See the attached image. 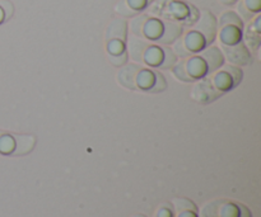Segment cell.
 <instances>
[{
  "label": "cell",
  "instance_id": "d6986e66",
  "mask_svg": "<svg viewBox=\"0 0 261 217\" xmlns=\"http://www.w3.org/2000/svg\"><path fill=\"white\" fill-rule=\"evenodd\" d=\"M224 201H213L204 206L200 211V217H219V211L221 206L223 205Z\"/></svg>",
  "mask_w": 261,
  "mask_h": 217
},
{
  "label": "cell",
  "instance_id": "836d02e7",
  "mask_svg": "<svg viewBox=\"0 0 261 217\" xmlns=\"http://www.w3.org/2000/svg\"><path fill=\"white\" fill-rule=\"evenodd\" d=\"M245 4V7L249 10H251L252 13H259L261 8V0H242Z\"/></svg>",
  "mask_w": 261,
  "mask_h": 217
},
{
  "label": "cell",
  "instance_id": "484cf974",
  "mask_svg": "<svg viewBox=\"0 0 261 217\" xmlns=\"http://www.w3.org/2000/svg\"><path fill=\"white\" fill-rule=\"evenodd\" d=\"M126 51V46L125 42L120 40H110L107 43V52L109 55H120V53Z\"/></svg>",
  "mask_w": 261,
  "mask_h": 217
},
{
  "label": "cell",
  "instance_id": "8d00e7d4",
  "mask_svg": "<svg viewBox=\"0 0 261 217\" xmlns=\"http://www.w3.org/2000/svg\"><path fill=\"white\" fill-rule=\"evenodd\" d=\"M178 217H198L195 212L193 211H184V212L178 213Z\"/></svg>",
  "mask_w": 261,
  "mask_h": 217
},
{
  "label": "cell",
  "instance_id": "8992f818",
  "mask_svg": "<svg viewBox=\"0 0 261 217\" xmlns=\"http://www.w3.org/2000/svg\"><path fill=\"white\" fill-rule=\"evenodd\" d=\"M209 80H211L212 85L217 89L221 93H227V91H231L232 89H234L233 79L231 78V75L228 74V71L224 70L223 68H221L219 70L214 71L213 74H211V76L208 75Z\"/></svg>",
  "mask_w": 261,
  "mask_h": 217
},
{
  "label": "cell",
  "instance_id": "d4e9b609",
  "mask_svg": "<svg viewBox=\"0 0 261 217\" xmlns=\"http://www.w3.org/2000/svg\"><path fill=\"white\" fill-rule=\"evenodd\" d=\"M173 206H175L177 213L184 212V211H193V212H196V206L191 201L186 200V198H176V200H173Z\"/></svg>",
  "mask_w": 261,
  "mask_h": 217
},
{
  "label": "cell",
  "instance_id": "e0dca14e",
  "mask_svg": "<svg viewBox=\"0 0 261 217\" xmlns=\"http://www.w3.org/2000/svg\"><path fill=\"white\" fill-rule=\"evenodd\" d=\"M226 25H236V27L244 29V20L240 18V15L236 12H224L219 19V27H226Z\"/></svg>",
  "mask_w": 261,
  "mask_h": 217
},
{
  "label": "cell",
  "instance_id": "ac0fdd59",
  "mask_svg": "<svg viewBox=\"0 0 261 217\" xmlns=\"http://www.w3.org/2000/svg\"><path fill=\"white\" fill-rule=\"evenodd\" d=\"M245 41L247 43V47H250L251 50L257 51L260 47V33L257 32L254 28V25H249L245 32Z\"/></svg>",
  "mask_w": 261,
  "mask_h": 217
},
{
  "label": "cell",
  "instance_id": "f35d334b",
  "mask_svg": "<svg viewBox=\"0 0 261 217\" xmlns=\"http://www.w3.org/2000/svg\"><path fill=\"white\" fill-rule=\"evenodd\" d=\"M221 3H223V4H226V5H232V4H234L233 0H221Z\"/></svg>",
  "mask_w": 261,
  "mask_h": 217
},
{
  "label": "cell",
  "instance_id": "f546056e",
  "mask_svg": "<svg viewBox=\"0 0 261 217\" xmlns=\"http://www.w3.org/2000/svg\"><path fill=\"white\" fill-rule=\"evenodd\" d=\"M237 10H239L240 18H241L244 22H250L255 15V13H252L251 10H249L246 7H245L244 2L239 3V5H237Z\"/></svg>",
  "mask_w": 261,
  "mask_h": 217
},
{
  "label": "cell",
  "instance_id": "6da1fadb",
  "mask_svg": "<svg viewBox=\"0 0 261 217\" xmlns=\"http://www.w3.org/2000/svg\"><path fill=\"white\" fill-rule=\"evenodd\" d=\"M222 52H223L224 58H227L232 65L241 68V66H247L252 63L251 51L242 41L232 46L222 45Z\"/></svg>",
  "mask_w": 261,
  "mask_h": 217
},
{
  "label": "cell",
  "instance_id": "7a4b0ae2",
  "mask_svg": "<svg viewBox=\"0 0 261 217\" xmlns=\"http://www.w3.org/2000/svg\"><path fill=\"white\" fill-rule=\"evenodd\" d=\"M222 96H223V93L218 91L213 85H212L208 76L200 79L198 83H195V85L193 86V90H191V98H193L196 103L200 104L212 103V102L221 98Z\"/></svg>",
  "mask_w": 261,
  "mask_h": 217
},
{
  "label": "cell",
  "instance_id": "9a60e30c",
  "mask_svg": "<svg viewBox=\"0 0 261 217\" xmlns=\"http://www.w3.org/2000/svg\"><path fill=\"white\" fill-rule=\"evenodd\" d=\"M163 22L157 18H148L143 27V37L157 42L163 33Z\"/></svg>",
  "mask_w": 261,
  "mask_h": 217
},
{
  "label": "cell",
  "instance_id": "ba28073f",
  "mask_svg": "<svg viewBox=\"0 0 261 217\" xmlns=\"http://www.w3.org/2000/svg\"><path fill=\"white\" fill-rule=\"evenodd\" d=\"M140 68H142V65L137 63L129 64V65L124 66V68L117 73V81H119L124 88L137 90L135 79H137V74L138 71L140 70Z\"/></svg>",
  "mask_w": 261,
  "mask_h": 217
},
{
  "label": "cell",
  "instance_id": "277c9868",
  "mask_svg": "<svg viewBox=\"0 0 261 217\" xmlns=\"http://www.w3.org/2000/svg\"><path fill=\"white\" fill-rule=\"evenodd\" d=\"M199 55L204 58V61H205L206 65H208L209 74H213L214 71L219 70V69L224 65V61H226L223 52H222L221 48L217 47V46H209V47H205L201 52H199Z\"/></svg>",
  "mask_w": 261,
  "mask_h": 217
},
{
  "label": "cell",
  "instance_id": "3957f363",
  "mask_svg": "<svg viewBox=\"0 0 261 217\" xmlns=\"http://www.w3.org/2000/svg\"><path fill=\"white\" fill-rule=\"evenodd\" d=\"M195 30H198L199 33L203 35V37L205 38L206 41V45L213 43L217 37V30H218V23H217L216 17H214L211 12L204 10V12L201 13L200 19L196 23Z\"/></svg>",
  "mask_w": 261,
  "mask_h": 217
},
{
  "label": "cell",
  "instance_id": "603a6c76",
  "mask_svg": "<svg viewBox=\"0 0 261 217\" xmlns=\"http://www.w3.org/2000/svg\"><path fill=\"white\" fill-rule=\"evenodd\" d=\"M14 137L9 134L0 136V152L2 154H12L14 150Z\"/></svg>",
  "mask_w": 261,
  "mask_h": 217
},
{
  "label": "cell",
  "instance_id": "8fae6325",
  "mask_svg": "<svg viewBox=\"0 0 261 217\" xmlns=\"http://www.w3.org/2000/svg\"><path fill=\"white\" fill-rule=\"evenodd\" d=\"M182 42L185 45V47L188 48L191 52V55H195V53L201 52L204 48L206 47V41L203 37L201 33H199L198 30H190L185 37L182 38Z\"/></svg>",
  "mask_w": 261,
  "mask_h": 217
},
{
  "label": "cell",
  "instance_id": "4dcf8cb0",
  "mask_svg": "<svg viewBox=\"0 0 261 217\" xmlns=\"http://www.w3.org/2000/svg\"><path fill=\"white\" fill-rule=\"evenodd\" d=\"M109 60L111 61L112 65L115 66H124L127 64V60H129V55L127 52L120 53V55H109Z\"/></svg>",
  "mask_w": 261,
  "mask_h": 217
},
{
  "label": "cell",
  "instance_id": "d6a6232c",
  "mask_svg": "<svg viewBox=\"0 0 261 217\" xmlns=\"http://www.w3.org/2000/svg\"><path fill=\"white\" fill-rule=\"evenodd\" d=\"M126 3L135 12H140V10L145 9L148 5V0H126Z\"/></svg>",
  "mask_w": 261,
  "mask_h": 217
},
{
  "label": "cell",
  "instance_id": "ab89813d",
  "mask_svg": "<svg viewBox=\"0 0 261 217\" xmlns=\"http://www.w3.org/2000/svg\"><path fill=\"white\" fill-rule=\"evenodd\" d=\"M233 2H234V3H236V2H237V0H233Z\"/></svg>",
  "mask_w": 261,
  "mask_h": 217
},
{
  "label": "cell",
  "instance_id": "83f0119b",
  "mask_svg": "<svg viewBox=\"0 0 261 217\" xmlns=\"http://www.w3.org/2000/svg\"><path fill=\"white\" fill-rule=\"evenodd\" d=\"M173 43H175V45H173L172 51L176 56H180V57H190V56H193L190 51H189L188 48L185 47V45H184L182 38H178V40Z\"/></svg>",
  "mask_w": 261,
  "mask_h": 217
},
{
  "label": "cell",
  "instance_id": "5b68a950",
  "mask_svg": "<svg viewBox=\"0 0 261 217\" xmlns=\"http://www.w3.org/2000/svg\"><path fill=\"white\" fill-rule=\"evenodd\" d=\"M185 65L186 71H188L189 76L193 79V81L200 80V79L209 75L208 65L200 55L190 56L188 60H185Z\"/></svg>",
  "mask_w": 261,
  "mask_h": 217
},
{
  "label": "cell",
  "instance_id": "9c48e42d",
  "mask_svg": "<svg viewBox=\"0 0 261 217\" xmlns=\"http://www.w3.org/2000/svg\"><path fill=\"white\" fill-rule=\"evenodd\" d=\"M163 57H165V50L160 47V46L150 43L147 47V50L144 51V53H143L142 65L144 64V65L149 66V68L160 69L163 63Z\"/></svg>",
  "mask_w": 261,
  "mask_h": 217
},
{
  "label": "cell",
  "instance_id": "7c38bea8",
  "mask_svg": "<svg viewBox=\"0 0 261 217\" xmlns=\"http://www.w3.org/2000/svg\"><path fill=\"white\" fill-rule=\"evenodd\" d=\"M127 37V23L126 20L121 19V18H116L112 20L107 27L106 38L107 41L110 40H120L122 42L126 41Z\"/></svg>",
  "mask_w": 261,
  "mask_h": 217
},
{
  "label": "cell",
  "instance_id": "52a82bcc",
  "mask_svg": "<svg viewBox=\"0 0 261 217\" xmlns=\"http://www.w3.org/2000/svg\"><path fill=\"white\" fill-rule=\"evenodd\" d=\"M155 78H157V71L153 70V69L150 68H144V66H142L140 70L138 71L137 79H135L137 90L150 93L155 84Z\"/></svg>",
  "mask_w": 261,
  "mask_h": 217
},
{
  "label": "cell",
  "instance_id": "5bb4252c",
  "mask_svg": "<svg viewBox=\"0 0 261 217\" xmlns=\"http://www.w3.org/2000/svg\"><path fill=\"white\" fill-rule=\"evenodd\" d=\"M244 33H242L241 28L236 27V25H226V27L221 28V33H219V40L221 43L224 46H232L236 43L241 42Z\"/></svg>",
  "mask_w": 261,
  "mask_h": 217
},
{
  "label": "cell",
  "instance_id": "30bf717a",
  "mask_svg": "<svg viewBox=\"0 0 261 217\" xmlns=\"http://www.w3.org/2000/svg\"><path fill=\"white\" fill-rule=\"evenodd\" d=\"M149 45L150 42L144 41L140 37H137V36L129 37V42H127V55H130V57H132L135 63L142 65L143 53H144V51L147 50V47Z\"/></svg>",
  "mask_w": 261,
  "mask_h": 217
},
{
  "label": "cell",
  "instance_id": "1f68e13d",
  "mask_svg": "<svg viewBox=\"0 0 261 217\" xmlns=\"http://www.w3.org/2000/svg\"><path fill=\"white\" fill-rule=\"evenodd\" d=\"M166 88H167V81H166L165 76H163L162 74H160L157 71L155 84H154V86H153V89H152V91H150V93H161V91L166 90Z\"/></svg>",
  "mask_w": 261,
  "mask_h": 217
},
{
  "label": "cell",
  "instance_id": "4316f807",
  "mask_svg": "<svg viewBox=\"0 0 261 217\" xmlns=\"http://www.w3.org/2000/svg\"><path fill=\"white\" fill-rule=\"evenodd\" d=\"M163 50H165V57H163V63L160 69L167 70V69H171L176 63H177V56H176L175 53H173V51L170 50V48H163Z\"/></svg>",
  "mask_w": 261,
  "mask_h": 217
},
{
  "label": "cell",
  "instance_id": "2e32d148",
  "mask_svg": "<svg viewBox=\"0 0 261 217\" xmlns=\"http://www.w3.org/2000/svg\"><path fill=\"white\" fill-rule=\"evenodd\" d=\"M14 137V150H13V155H25L28 152L32 151L35 147L36 139L31 135H15Z\"/></svg>",
  "mask_w": 261,
  "mask_h": 217
},
{
  "label": "cell",
  "instance_id": "f1b7e54d",
  "mask_svg": "<svg viewBox=\"0 0 261 217\" xmlns=\"http://www.w3.org/2000/svg\"><path fill=\"white\" fill-rule=\"evenodd\" d=\"M116 12L119 13L122 17H134L135 14H138V12L133 10L132 8L127 5L126 0H120L119 4L116 5Z\"/></svg>",
  "mask_w": 261,
  "mask_h": 217
},
{
  "label": "cell",
  "instance_id": "74e56055",
  "mask_svg": "<svg viewBox=\"0 0 261 217\" xmlns=\"http://www.w3.org/2000/svg\"><path fill=\"white\" fill-rule=\"evenodd\" d=\"M4 10H3V8H2V5H0V23L3 22V20H4Z\"/></svg>",
  "mask_w": 261,
  "mask_h": 217
},
{
  "label": "cell",
  "instance_id": "7402d4cb",
  "mask_svg": "<svg viewBox=\"0 0 261 217\" xmlns=\"http://www.w3.org/2000/svg\"><path fill=\"white\" fill-rule=\"evenodd\" d=\"M222 68L228 71L231 78L233 79L234 86H239V84H241L242 79H244V71H242V69L240 66L232 65V64H224Z\"/></svg>",
  "mask_w": 261,
  "mask_h": 217
},
{
  "label": "cell",
  "instance_id": "e575fe53",
  "mask_svg": "<svg viewBox=\"0 0 261 217\" xmlns=\"http://www.w3.org/2000/svg\"><path fill=\"white\" fill-rule=\"evenodd\" d=\"M239 206V217H251V212L249 208L244 205H237Z\"/></svg>",
  "mask_w": 261,
  "mask_h": 217
},
{
  "label": "cell",
  "instance_id": "60d3db41",
  "mask_svg": "<svg viewBox=\"0 0 261 217\" xmlns=\"http://www.w3.org/2000/svg\"><path fill=\"white\" fill-rule=\"evenodd\" d=\"M148 2H152V0H148Z\"/></svg>",
  "mask_w": 261,
  "mask_h": 217
},
{
  "label": "cell",
  "instance_id": "ffe728a7",
  "mask_svg": "<svg viewBox=\"0 0 261 217\" xmlns=\"http://www.w3.org/2000/svg\"><path fill=\"white\" fill-rule=\"evenodd\" d=\"M172 73L180 81H185V83H194L193 79L189 76L188 71H186L185 60L180 61V63H176L175 65L172 66Z\"/></svg>",
  "mask_w": 261,
  "mask_h": 217
},
{
  "label": "cell",
  "instance_id": "4fadbf2b",
  "mask_svg": "<svg viewBox=\"0 0 261 217\" xmlns=\"http://www.w3.org/2000/svg\"><path fill=\"white\" fill-rule=\"evenodd\" d=\"M163 33L161 36L158 43L162 45H171L176 42L182 36V27L176 22H163Z\"/></svg>",
  "mask_w": 261,
  "mask_h": 217
},
{
  "label": "cell",
  "instance_id": "44dd1931",
  "mask_svg": "<svg viewBox=\"0 0 261 217\" xmlns=\"http://www.w3.org/2000/svg\"><path fill=\"white\" fill-rule=\"evenodd\" d=\"M148 15L143 14L139 15V17H135L133 18V20L130 22V29H132V33L137 37H143V27H144V23L147 22L148 19Z\"/></svg>",
  "mask_w": 261,
  "mask_h": 217
},
{
  "label": "cell",
  "instance_id": "cb8c5ba5",
  "mask_svg": "<svg viewBox=\"0 0 261 217\" xmlns=\"http://www.w3.org/2000/svg\"><path fill=\"white\" fill-rule=\"evenodd\" d=\"M219 217H239V206H237V203L224 201L223 205L221 206Z\"/></svg>",
  "mask_w": 261,
  "mask_h": 217
},
{
  "label": "cell",
  "instance_id": "d590c367",
  "mask_svg": "<svg viewBox=\"0 0 261 217\" xmlns=\"http://www.w3.org/2000/svg\"><path fill=\"white\" fill-rule=\"evenodd\" d=\"M157 217H172V213H171V211L167 210V208H162V210L158 211Z\"/></svg>",
  "mask_w": 261,
  "mask_h": 217
}]
</instances>
